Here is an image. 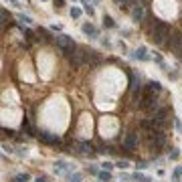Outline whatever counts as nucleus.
<instances>
[{
	"mask_svg": "<svg viewBox=\"0 0 182 182\" xmlns=\"http://www.w3.org/2000/svg\"><path fill=\"white\" fill-rule=\"evenodd\" d=\"M103 24H105L107 28H113L115 27V22H113V18H111V16H103Z\"/></svg>",
	"mask_w": 182,
	"mask_h": 182,
	"instance_id": "17",
	"label": "nucleus"
},
{
	"mask_svg": "<svg viewBox=\"0 0 182 182\" xmlns=\"http://www.w3.org/2000/svg\"><path fill=\"white\" fill-rule=\"evenodd\" d=\"M166 45H168V49H172V51H178L180 45H182V33L180 30H172L168 40H166Z\"/></svg>",
	"mask_w": 182,
	"mask_h": 182,
	"instance_id": "3",
	"label": "nucleus"
},
{
	"mask_svg": "<svg viewBox=\"0 0 182 182\" xmlns=\"http://www.w3.org/2000/svg\"><path fill=\"white\" fill-rule=\"evenodd\" d=\"M39 138H40V142H45V144H53V146H59V144H61V142H59V138H53V136L45 134V132H40V134H39Z\"/></svg>",
	"mask_w": 182,
	"mask_h": 182,
	"instance_id": "10",
	"label": "nucleus"
},
{
	"mask_svg": "<svg viewBox=\"0 0 182 182\" xmlns=\"http://www.w3.org/2000/svg\"><path fill=\"white\" fill-rule=\"evenodd\" d=\"M136 144H138V136L136 134H128L126 136V140H123V148L126 150H134Z\"/></svg>",
	"mask_w": 182,
	"mask_h": 182,
	"instance_id": "8",
	"label": "nucleus"
},
{
	"mask_svg": "<svg viewBox=\"0 0 182 182\" xmlns=\"http://www.w3.org/2000/svg\"><path fill=\"white\" fill-rule=\"evenodd\" d=\"M34 182H49V180H47V178H45V176H39V178H37V180H34Z\"/></svg>",
	"mask_w": 182,
	"mask_h": 182,
	"instance_id": "28",
	"label": "nucleus"
},
{
	"mask_svg": "<svg viewBox=\"0 0 182 182\" xmlns=\"http://www.w3.org/2000/svg\"><path fill=\"white\" fill-rule=\"evenodd\" d=\"M65 6V0H55V8H63Z\"/></svg>",
	"mask_w": 182,
	"mask_h": 182,
	"instance_id": "22",
	"label": "nucleus"
},
{
	"mask_svg": "<svg viewBox=\"0 0 182 182\" xmlns=\"http://www.w3.org/2000/svg\"><path fill=\"white\" fill-rule=\"evenodd\" d=\"M55 170H57V174H63V172L67 170V164H65V162H57V164H55Z\"/></svg>",
	"mask_w": 182,
	"mask_h": 182,
	"instance_id": "15",
	"label": "nucleus"
},
{
	"mask_svg": "<svg viewBox=\"0 0 182 182\" xmlns=\"http://www.w3.org/2000/svg\"><path fill=\"white\" fill-rule=\"evenodd\" d=\"M39 34H40V37H43V39H45V40H49V39H51V37H49V34H47V30H43V28H40V30H39Z\"/></svg>",
	"mask_w": 182,
	"mask_h": 182,
	"instance_id": "25",
	"label": "nucleus"
},
{
	"mask_svg": "<svg viewBox=\"0 0 182 182\" xmlns=\"http://www.w3.org/2000/svg\"><path fill=\"white\" fill-rule=\"evenodd\" d=\"M83 33L91 34V37H97V30H95V27H91V24H83Z\"/></svg>",
	"mask_w": 182,
	"mask_h": 182,
	"instance_id": "13",
	"label": "nucleus"
},
{
	"mask_svg": "<svg viewBox=\"0 0 182 182\" xmlns=\"http://www.w3.org/2000/svg\"><path fill=\"white\" fill-rule=\"evenodd\" d=\"M85 63H87V65H99L101 57L97 55V51H93V49H85Z\"/></svg>",
	"mask_w": 182,
	"mask_h": 182,
	"instance_id": "7",
	"label": "nucleus"
},
{
	"mask_svg": "<svg viewBox=\"0 0 182 182\" xmlns=\"http://www.w3.org/2000/svg\"><path fill=\"white\" fill-rule=\"evenodd\" d=\"M97 176H99V180H101V182H111V174H109L107 170H103V172H99Z\"/></svg>",
	"mask_w": 182,
	"mask_h": 182,
	"instance_id": "14",
	"label": "nucleus"
},
{
	"mask_svg": "<svg viewBox=\"0 0 182 182\" xmlns=\"http://www.w3.org/2000/svg\"><path fill=\"white\" fill-rule=\"evenodd\" d=\"M176 55H178V59H182V45H180V49L176 51Z\"/></svg>",
	"mask_w": 182,
	"mask_h": 182,
	"instance_id": "29",
	"label": "nucleus"
},
{
	"mask_svg": "<svg viewBox=\"0 0 182 182\" xmlns=\"http://www.w3.org/2000/svg\"><path fill=\"white\" fill-rule=\"evenodd\" d=\"M30 180V176L28 174H18V176H14L12 178V182H28Z\"/></svg>",
	"mask_w": 182,
	"mask_h": 182,
	"instance_id": "16",
	"label": "nucleus"
},
{
	"mask_svg": "<svg viewBox=\"0 0 182 182\" xmlns=\"http://www.w3.org/2000/svg\"><path fill=\"white\" fill-rule=\"evenodd\" d=\"M117 2H121V4H126V2H129V0H117Z\"/></svg>",
	"mask_w": 182,
	"mask_h": 182,
	"instance_id": "30",
	"label": "nucleus"
},
{
	"mask_svg": "<svg viewBox=\"0 0 182 182\" xmlns=\"http://www.w3.org/2000/svg\"><path fill=\"white\" fill-rule=\"evenodd\" d=\"M67 61L73 65V67H79L85 63V49H79V47H73V49H67V51H63Z\"/></svg>",
	"mask_w": 182,
	"mask_h": 182,
	"instance_id": "2",
	"label": "nucleus"
},
{
	"mask_svg": "<svg viewBox=\"0 0 182 182\" xmlns=\"http://www.w3.org/2000/svg\"><path fill=\"white\" fill-rule=\"evenodd\" d=\"M115 166H117V168H121V170H126V168H129V164L126 160H120L117 162V164H115Z\"/></svg>",
	"mask_w": 182,
	"mask_h": 182,
	"instance_id": "20",
	"label": "nucleus"
},
{
	"mask_svg": "<svg viewBox=\"0 0 182 182\" xmlns=\"http://www.w3.org/2000/svg\"><path fill=\"white\" fill-rule=\"evenodd\" d=\"M134 57H138V59H146V51H144V49H138V51L134 53Z\"/></svg>",
	"mask_w": 182,
	"mask_h": 182,
	"instance_id": "19",
	"label": "nucleus"
},
{
	"mask_svg": "<svg viewBox=\"0 0 182 182\" xmlns=\"http://www.w3.org/2000/svg\"><path fill=\"white\" fill-rule=\"evenodd\" d=\"M91 150H93V146H91L89 142H81L79 144V152H83V154H89Z\"/></svg>",
	"mask_w": 182,
	"mask_h": 182,
	"instance_id": "12",
	"label": "nucleus"
},
{
	"mask_svg": "<svg viewBox=\"0 0 182 182\" xmlns=\"http://www.w3.org/2000/svg\"><path fill=\"white\" fill-rule=\"evenodd\" d=\"M180 176H182V166H180V168H176V172H174V180H178Z\"/></svg>",
	"mask_w": 182,
	"mask_h": 182,
	"instance_id": "23",
	"label": "nucleus"
},
{
	"mask_svg": "<svg viewBox=\"0 0 182 182\" xmlns=\"http://www.w3.org/2000/svg\"><path fill=\"white\" fill-rule=\"evenodd\" d=\"M132 16H134V20H142V18H144V8L136 6L134 10H132Z\"/></svg>",
	"mask_w": 182,
	"mask_h": 182,
	"instance_id": "11",
	"label": "nucleus"
},
{
	"mask_svg": "<svg viewBox=\"0 0 182 182\" xmlns=\"http://www.w3.org/2000/svg\"><path fill=\"white\" fill-rule=\"evenodd\" d=\"M160 89H162V85L158 83V81H150V83L144 85V93H158Z\"/></svg>",
	"mask_w": 182,
	"mask_h": 182,
	"instance_id": "9",
	"label": "nucleus"
},
{
	"mask_svg": "<svg viewBox=\"0 0 182 182\" xmlns=\"http://www.w3.org/2000/svg\"><path fill=\"white\" fill-rule=\"evenodd\" d=\"M2 132H4V136H8V138H12V136H14V132H12V129H6V128H4Z\"/></svg>",
	"mask_w": 182,
	"mask_h": 182,
	"instance_id": "26",
	"label": "nucleus"
},
{
	"mask_svg": "<svg viewBox=\"0 0 182 182\" xmlns=\"http://www.w3.org/2000/svg\"><path fill=\"white\" fill-rule=\"evenodd\" d=\"M134 180L136 182H150L148 176H142V174H134Z\"/></svg>",
	"mask_w": 182,
	"mask_h": 182,
	"instance_id": "18",
	"label": "nucleus"
},
{
	"mask_svg": "<svg viewBox=\"0 0 182 182\" xmlns=\"http://www.w3.org/2000/svg\"><path fill=\"white\" fill-rule=\"evenodd\" d=\"M79 14H81L79 8H73V10H71V16H73V18H79Z\"/></svg>",
	"mask_w": 182,
	"mask_h": 182,
	"instance_id": "21",
	"label": "nucleus"
},
{
	"mask_svg": "<svg viewBox=\"0 0 182 182\" xmlns=\"http://www.w3.org/2000/svg\"><path fill=\"white\" fill-rule=\"evenodd\" d=\"M168 113H170V111H168L166 107H160L158 111H156L154 117H152V121L156 123V128H160V126H164V123H166V120H168Z\"/></svg>",
	"mask_w": 182,
	"mask_h": 182,
	"instance_id": "4",
	"label": "nucleus"
},
{
	"mask_svg": "<svg viewBox=\"0 0 182 182\" xmlns=\"http://www.w3.org/2000/svg\"><path fill=\"white\" fill-rule=\"evenodd\" d=\"M170 37V27L166 22H158L154 28H152V43L154 45H164Z\"/></svg>",
	"mask_w": 182,
	"mask_h": 182,
	"instance_id": "1",
	"label": "nucleus"
},
{
	"mask_svg": "<svg viewBox=\"0 0 182 182\" xmlns=\"http://www.w3.org/2000/svg\"><path fill=\"white\" fill-rule=\"evenodd\" d=\"M24 37H27L28 40H33V39H34V37H33V33H30V30H27V33H24Z\"/></svg>",
	"mask_w": 182,
	"mask_h": 182,
	"instance_id": "27",
	"label": "nucleus"
},
{
	"mask_svg": "<svg viewBox=\"0 0 182 182\" xmlns=\"http://www.w3.org/2000/svg\"><path fill=\"white\" fill-rule=\"evenodd\" d=\"M55 40H57V45H59L63 51H67V49H73V47H75L73 39H71V37H67V34H59Z\"/></svg>",
	"mask_w": 182,
	"mask_h": 182,
	"instance_id": "5",
	"label": "nucleus"
},
{
	"mask_svg": "<svg viewBox=\"0 0 182 182\" xmlns=\"http://www.w3.org/2000/svg\"><path fill=\"white\" fill-rule=\"evenodd\" d=\"M101 166H103V170H107V172H109V170H111V168H113V164H109V162H103Z\"/></svg>",
	"mask_w": 182,
	"mask_h": 182,
	"instance_id": "24",
	"label": "nucleus"
},
{
	"mask_svg": "<svg viewBox=\"0 0 182 182\" xmlns=\"http://www.w3.org/2000/svg\"><path fill=\"white\" fill-rule=\"evenodd\" d=\"M150 138H152V144H154V148H162V146H164V142H166V136L162 134L160 129H154V132H150Z\"/></svg>",
	"mask_w": 182,
	"mask_h": 182,
	"instance_id": "6",
	"label": "nucleus"
}]
</instances>
